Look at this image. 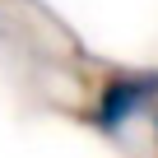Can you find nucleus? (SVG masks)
I'll return each mask as SVG.
<instances>
[{"mask_svg":"<svg viewBox=\"0 0 158 158\" xmlns=\"http://www.w3.org/2000/svg\"><path fill=\"white\" fill-rule=\"evenodd\" d=\"M153 102H158V70H116L102 79V89L89 107V126L102 135H121Z\"/></svg>","mask_w":158,"mask_h":158,"instance_id":"1","label":"nucleus"},{"mask_svg":"<svg viewBox=\"0 0 158 158\" xmlns=\"http://www.w3.org/2000/svg\"><path fill=\"white\" fill-rule=\"evenodd\" d=\"M153 135H158V112H153Z\"/></svg>","mask_w":158,"mask_h":158,"instance_id":"2","label":"nucleus"}]
</instances>
